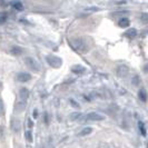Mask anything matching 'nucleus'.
<instances>
[{"label":"nucleus","mask_w":148,"mask_h":148,"mask_svg":"<svg viewBox=\"0 0 148 148\" xmlns=\"http://www.w3.org/2000/svg\"><path fill=\"white\" fill-rule=\"evenodd\" d=\"M70 46L78 52H87L89 49V46L87 43V41L84 38H75L70 40Z\"/></svg>","instance_id":"1"},{"label":"nucleus","mask_w":148,"mask_h":148,"mask_svg":"<svg viewBox=\"0 0 148 148\" xmlns=\"http://www.w3.org/2000/svg\"><path fill=\"white\" fill-rule=\"evenodd\" d=\"M25 62L27 67L30 69V70H33L35 73H38V71H40V65H39V62L33 57H27L25 58Z\"/></svg>","instance_id":"2"},{"label":"nucleus","mask_w":148,"mask_h":148,"mask_svg":"<svg viewBox=\"0 0 148 148\" xmlns=\"http://www.w3.org/2000/svg\"><path fill=\"white\" fill-rule=\"evenodd\" d=\"M47 62L48 65L51 66L52 68H59V67L62 65V60L61 58L57 57V56H47Z\"/></svg>","instance_id":"3"},{"label":"nucleus","mask_w":148,"mask_h":148,"mask_svg":"<svg viewBox=\"0 0 148 148\" xmlns=\"http://www.w3.org/2000/svg\"><path fill=\"white\" fill-rule=\"evenodd\" d=\"M85 120H89V122H101L105 119V116L100 115L99 113H96V111H91L89 114L84 117Z\"/></svg>","instance_id":"4"},{"label":"nucleus","mask_w":148,"mask_h":148,"mask_svg":"<svg viewBox=\"0 0 148 148\" xmlns=\"http://www.w3.org/2000/svg\"><path fill=\"white\" fill-rule=\"evenodd\" d=\"M129 73V68L125 65H120V66L117 67V76L120 77V78H124L126 77Z\"/></svg>","instance_id":"5"},{"label":"nucleus","mask_w":148,"mask_h":148,"mask_svg":"<svg viewBox=\"0 0 148 148\" xmlns=\"http://www.w3.org/2000/svg\"><path fill=\"white\" fill-rule=\"evenodd\" d=\"M31 79V75L28 73H19L17 76V80L20 82H27Z\"/></svg>","instance_id":"6"},{"label":"nucleus","mask_w":148,"mask_h":148,"mask_svg":"<svg viewBox=\"0 0 148 148\" xmlns=\"http://www.w3.org/2000/svg\"><path fill=\"white\" fill-rule=\"evenodd\" d=\"M19 97H20V99L21 100H24V101H26L27 99H28V97H29V90L27 89V88H21L20 90H19Z\"/></svg>","instance_id":"7"},{"label":"nucleus","mask_w":148,"mask_h":148,"mask_svg":"<svg viewBox=\"0 0 148 148\" xmlns=\"http://www.w3.org/2000/svg\"><path fill=\"white\" fill-rule=\"evenodd\" d=\"M71 71L76 75H82L86 73V68L82 66H74L71 68Z\"/></svg>","instance_id":"8"},{"label":"nucleus","mask_w":148,"mask_h":148,"mask_svg":"<svg viewBox=\"0 0 148 148\" xmlns=\"http://www.w3.org/2000/svg\"><path fill=\"white\" fill-rule=\"evenodd\" d=\"M26 107V101L24 100H21V101H19V103H17L16 106H15V109H16L17 113H21Z\"/></svg>","instance_id":"9"},{"label":"nucleus","mask_w":148,"mask_h":148,"mask_svg":"<svg viewBox=\"0 0 148 148\" xmlns=\"http://www.w3.org/2000/svg\"><path fill=\"white\" fill-rule=\"evenodd\" d=\"M11 52H12L14 55H16V56H20V55H22L24 49H22L21 47H19V46H14V47L11 48Z\"/></svg>","instance_id":"10"},{"label":"nucleus","mask_w":148,"mask_h":148,"mask_svg":"<svg viewBox=\"0 0 148 148\" xmlns=\"http://www.w3.org/2000/svg\"><path fill=\"white\" fill-rule=\"evenodd\" d=\"M81 118H84V116H82L81 113H73V114L70 115V119H71L73 122H77V120H80Z\"/></svg>","instance_id":"11"},{"label":"nucleus","mask_w":148,"mask_h":148,"mask_svg":"<svg viewBox=\"0 0 148 148\" xmlns=\"http://www.w3.org/2000/svg\"><path fill=\"white\" fill-rule=\"evenodd\" d=\"M138 97L141 101H144V103H146L147 101V94H146V90L145 89H140L139 92H138Z\"/></svg>","instance_id":"12"},{"label":"nucleus","mask_w":148,"mask_h":148,"mask_svg":"<svg viewBox=\"0 0 148 148\" xmlns=\"http://www.w3.org/2000/svg\"><path fill=\"white\" fill-rule=\"evenodd\" d=\"M11 128H12L14 132H19L20 130V123H19V120H14L11 123Z\"/></svg>","instance_id":"13"},{"label":"nucleus","mask_w":148,"mask_h":148,"mask_svg":"<svg viewBox=\"0 0 148 148\" xmlns=\"http://www.w3.org/2000/svg\"><path fill=\"white\" fill-rule=\"evenodd\" d=\"M118 24H119L120 27L126 28V27H128V26H129L130 22H129V19H128V18H123V19H120V20H119V22H118Z\"/></svg>","instance_id":"14"},{"label":"nucleus","mask_w":148,"mask_h":148,"mask_svg":"<svg viewBox=\"0 0 148 148\" xmlns=\"http://www.w3.org/2000/svg\"><path fill=\"white\" fill-rule=\"evenodd\" d=\"M126 37H128L129 39H132V38H135L136 37V35H137V31H136V29H129L128 31H126Z\"/></svg>","instance_id":"15"},{"label":"nucleus","mask_w":148,"mask_h":148,"mask_svg":"<svg viewBox=\"0 0 148 148\" xmlns=\"http://www.w3.org/2000/svg\"><path fill=\"white\" fill-rule=\"evenodd\" d=\"M138 127H139V130H140V132H141V135H143V136H146L147 132H146L145 124L143 123V122H139V123H138Z\"/></svg>","instance_id":"16"},{"label":"nucleus","mask_w":148,"mask_h":148,"mask_svg":"<svg viewBox=\"0 0 148 148\" xmlns=\"http://www.w3.org/2000/svg\"><path fill=\"white\" fill-rule=\"evenodd\" d=\"M11 5H12V7L17 10H22L24 9V6H22V3L21 2H19V1H12L11 2Z\"/></svg>","instance_id":"17"},{"label":"nucleus","mask_w":148,"mask_h":148,"mask_svg":"<svg viewBox=\"0 0 148 148\" xmlns=\"http://www.w3.org/2000/svg\"><path fill=\"white\" fill-rule=\"evenodd\" d=\"M91 132H92V128H90V127L84 128L81 132H79V136H87V135H89V134H90Z\"/></svg>","instance_id":"18"},{"label":"nucleus","mask_w":148,"mask_h":148,"mask_svg":"<svg viewBox=\"0 0 148 148\" xmlns=\"http://www.w3.org/2000/svg\"><path fill=\"white\" fill-rule=\"evenodd\" d=\"M7 20V15L6 14H0V25H3Z\"/></svg>","instance_id":"19"},{"label":"nucleus","mask_w":148,"mask_h":148,"mask_svg":"<svg viewBox=\"0 0 148 148\" xmlns=\"http://www.w3.org/2000/svg\"><path fill=\"white\" fill-rule=\"evenodd\" d=\"M26 137H27V139L28 141H33V134H31V130H27L25 132Z\"/></svg>","instance_id":"20"},{"label":"nucleus","mask_w":148,"mask_h":148,"mask_svg":"<svg viewBox=\"0 0 148 148\" xmlns=\"http://www.w3.org/2000/svg\"><path fill=\"white\" fill-rule=\"evenodd\" d=\"M3 114H5V105L0 99V116H3Z\"/></svg>","instance_id":"21"},{"label":"nucleus","mask_w":148,"mask_h":148,"mask_svg":"<svg viewBox=\"0 0 148 148\" xmlns=\"http://www.w3.org/2000/svg\"><path fill=\"white\" fill-rule=\"evenodd\" d=\"M141 20H143L144 24H147V14H144V15L141 16Z\"/></svg>","instance_id":"22"},{"label":"nucleus","mask_w":148,"mask_h":148,"mask_svg":"<svg viewBox=\"0 0 148 148\" xmlns=\"http://www.w3.org/2000/svg\"><path fill=\"white\" fill-rule=\"evenodd\" d=\"M69 101H70V103H71V105H73V106H74V107H76V108H78V107H79V105H78V104H77V103H76V101H75L74 99H69Z\"/></svg>","instance_id":"23"},{"label":"nucleus","mask_w":148,"mask_h":148,"mask_svg":"<svg viewBox=\"0 0 148 148\" xmlns=\"http://www.w3.org/2000/svg\"><path fill=\"white\" fill-rule=\"evenodd\" d=\"M98 10V8H88V9H86V11L87 12H92V11H97Z\"/></svg>","instance_id":"24"},{"label":"nucleus","mask_w":148,"mask_h":148,"mask_svg":"<svg viewBox=\"0 0 148 148\" xmlns=\"http://www.w3.org/2000/svg\"><path fill=\"white\" fill-rule=\"evenodd\" d=\"M28 122H29V123H28V126H29V127H33V122H31V120H28Z\"/></svg>","instance_id":"25"},{"label":"nucleus","mask_w":148,"mask_h":148,"mask_svg":"<svg viewBox=\"0 0 148 148\" xmlns=\"http://www.w3.org/2000/svg\"><path fill=\"white\" fill-rule=\"evenodd\" d=\"M0 5L1 6H5V0H0Z\"/></svg>","instance_id":"26"},{"label":"nucleus","mask_w":148,"mask_h":148,"mask_svg":"<svg viewBox=\"0 0 148 148\" xmlns=\"http://www.w3.org/2000/svg\"><path fill=\"white\" fill-rule=\"evenodd\" d=\"M1 86H2V84H1V81H0V88H1Z\"/></svg>","instance_id":"27"}]
</instances>
